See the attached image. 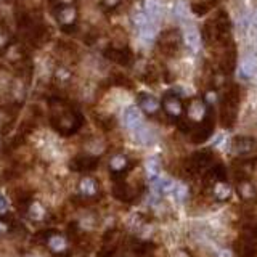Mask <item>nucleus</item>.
Listing matches in <instances>:
<instances>
[{
  "label": "nucleus",
  "mask_w": 257,
  "mask_h": 257,
  "mask_svg": "<svg viewBox=\"0 0 257 257\" xmlns=\"http://www.w3.org/2000/svg\"><path fill=\"white\" fill-rule=\"evenodd\" d=\"M182 41H183L182 34H180V32L175 31V29H171V31L163 32V34L159 36L158 45H159L161 51H164V53L169 55V56H173L178 51Z\"/></svg>",
  "instance_id": "obj_1"
},
{
  "label": "nucleus",
  "mask_w": 257,
  "mask_h": 257,
  "mask_svg": "<svg viewBox=\"0 0 257 257\" xmlns=\"http://www.w3.org/2000/svg\"><path fill=\"white\" fill-rule=\"evenodd\" d=\"M161 105H163L167 116H171L173 121L182 119V116L185 113V106H183L182 98H180V95L173 93V92H167L163 96V103H161Z\"/></svg>",
  "instance_id": "obj_2"
},
{
  "label": "nucleus",
  "mask_w": 257,
  "mask_h": 257,
  "mask_svg": "<svg viewBox=\"0 0 257 257\" xmlns=\"http://www.w3.org/2000/svg\"><path fill=\"white\" fill-rule=\"evenodd\" d=\"M105 56L108 60L114 61L116 64H121V66H128L132 63V51L128 50L127 47H109L105 50Z\"/></svg>",
  "instance_id": "obj_3"
},
{
  "label": "nucleus",
  "mask_w": 257,
  "mask_h": 257,
  "mask_svg": "<svg viewBox=\"0 0 257 257\" xmlns=\"http://www.w3.org/2000/svg\"><path fill=\"white\" fill-rule=\"evenodd\" d=\"M56 18H58V21L63 24V28H66V31H68V28H71L76 21V8L69 3L58 5Z\"/></svg>",
  "instance_id": "obj_4"
},
{
  "label": "nucleus",
  "mask_w": 257,
  "mask_h": 257,
  "mask_svg": "<svg viewBox=\"0 0 257 257\" xmlns=\"http://www.w3.org/2000/svg\"><path fill=\"white\" fill-rule=\"evenodd\" d=\"M138 106H140V109L145 114L153 116V114H156L159 111L161 103L156 98H154L153 95H150V93H141L138 96Z\"/></svg>",
  "instance_id": "obj_5"
},
{
  "label": "nucleus",
  "mask_w": 257,
  "mask_h": 257,
  "mask_svg": "<svg viewBox=\"0 0 257 257\" xmlns=\"http://www.w3.org/2000/svg\"><path fill=\"white\" fill-rule=\"evenodd\" d=\"M235 66H236V47L231 43L228 47H225V55L220 60V68L223 73L230 74L235 71Z\"/></svg>",
  "instance_id": "obj_6"
},
{
  "label": "nucleus",
  "mask_w": 257,
  "mask_h": 257,
  "mask_svg": "<svg viewBox=\"0 0 257 257\" xmlns=\"http://www.w3.org/2000/svg\"><path fill=\"white\" fill-rule=\"evenodd\" d=\"M124 122L128 128L132 130H137L138 127H141V111L135 106H128L124 111Z\"/></svg>",
  "instance_id": "obj_7"
},
{
  "label": "nucleus",
  "mask_w": 257,
  "mask_h": 257,
  "mask_svg": "<svg viewBox=\"0 0 257 257\" xmlns=\"http://www.w3.org/2000/svg\"><path fill=\"white\" fill-rule=\"evenodd\" d=\"M140 32V37H141V41L146 42V43H153L154 41H156V34H158V31H156V23L154 21H146L141 28L138 29Z\"/></svg>",
  "instance_id": "obj_8"
},
{
  "label": "nucleus",
  "mask_w": 257,
  "mask_h": 257,
  "mask_svg": "<svg viewBox=\"0 0 257 257\" xmlns=\"http://www.w3.org/2000/svg\"><path fill=\"white\" fill-rule=\"evenodd\" d=\"M145 13L151 21H154V23L159 21L163 11H161V5L158 0H145Z\"/></svg>",
  "instance_id": "obj_9"
},
{
  "label": "nucleus",
  "mask_w": 257,
  "mask_h": 257,
  "mask_svg": "<svg viewBox=\"0 0 257 257\" xmlns=\"http://www.w3.org/2000/svg\"><path fill=\"white\" fill-rule=\"evenodd\" d=\"M256 73H257V63H256V60H254V58H248V60L241 64L240 76L243 77V79H251V77H253Z\"/></svg>",
  "instance_id": "obj_10"
},
{
  "label": "nucleus",
  "mask_w": 257,
  "mask_h": 257,
  "mask_svg": "<svg viewBox=\"0 0 257 257\" xmlns=\"http://www.w3.org/2000/svg\"><path fill=\"white\" fill-rule=\"evenodd\" d=\"M183 41H185V43L188 45L190 48L196 50L198 45H199V41H201V37H199L198 31L195 28H188L185 31V34H183Z\"/></svg>",
  "instance_id": "obj_11"
},
{
  "label": "nucleus",
  "mask_w": 257,
  "mask_h": 257,
  "mask_svg": "<svg viewBox=\"0 0 257 257\" xmlns=\"http://www.w3.org/2000/svg\"><path fill=\"white\" fill-rule=\"evenodd\" d=\"M95 166H96V161L93 158H77L73 163V167L77 171H88V169H93Z\"/></svg>",
  "instance_id": "obj_12"
},
{
  "label": "nucleus",
  "mask_w": 257,
  "mask_h": 257,
  "mask_svg": "<svg viewBox=\"0 0 257 257\" xmlns=\"http://www.w3.org/2000/svg\"><path fill=\"white\" fill-rule=\"evenodd\" d=\"M203 41L206 43H212L217 41V34H215V28H214V23H206L204 28H203Z\"/></svg>",
  "instance_id": "obj_13"
},
{
  "label": "nucleus",
  "mask_w": 257,
  "mask_h": 257,
  "mask_svg": "<svg viewBox=\"0 0 257 257\" xmlns=\"http://www.w3.org/2000/svg\"><path fill=\"white\" fill-rule=\"evenodd\" d=\"M172 188V182L169 178H164V177H158L154 180L153 183V190L156 193H164V191H169Z\"/></svg>",
  "instance_id": "obj_14"
},
{
  "label": "nucleus",
  "mask_w": 257,
  "mask_h": 257,
  "mask_svg": "<svg viewBox=\"0 0 257 257\" xmlns=\"http://www.w3.org/2000/svg\"><path fill=\"white\" fill-rule=\"evenodd\" d=\"M135 132V137H137V140L140 141V143H143V145H148V143H151V132L148 130V128H145L143 126L138 127L137 130H133Z\"/></svg>",
  "instance_id": "obj_15"
},
{
  "label": "nucleus",
  "mask_w": 257,
  "mask_h": 257,
  "mask_svg": "<svg viewBox=\"0 0 257 257\" xmlns=\"http://www.w3.org/2000/svg\"><path fill=\"white\" fill-rule=\"evenodd\" d=\"M48 246L51 248V251H55V253H61V251L66 249V240L61 236H53L48 240Z\"/></svg>",
  "instance_id": "obj_16"
},
{
  "label": "nucleus",
  "mask_w": 257,
  "mask_h": 257,
  "mask_svg": "<svg viewBox=\"0 0 257 257\" xmlns=\"http://www.w3.org/2000/svg\"><path fill=\"white\" fill-rule=\"evenodd\" d=\"M233 146L236 148V151H248L253 146V140L246 137H238L236 140H233Z\"/></svg>",
  "instance_id": "obj_17"
},
{
  "label": "nucleus",
  "mask_w": 257,
  "mask_h": 257,
  "mask_svg": "<svg viewBox=\"0 0 257 257\" xmlns=\"http://www.w3.org/2000/svg\"><path fill=\"white\" fill-rule=\"evenodd\" d=\"M81 191L84 195H93L96 191V183L93 178H84L81 182Z\"/></svg>",
  "instance_id": "obj_18"
},
{
  "label": "nucleus",
  "mask_w": 257,
  "mask_h": 257,
  "mask_svg": "<svg viewBox=\"0 0 257 257\" xmlns=\"http://www.w3.org/2000/svg\"><path fill=\"white\" fill-rule=\"evenodd\" d=\"M109 166H111V169L114 172H121V171H124L127 167V159H126V156H121V154H119V156H114L111 159Z\"/></svg>",
  "instance_id": "obj_19"
},
{
  "label": "nucleus",
  "mask_w": 257,
  "mask_h": 257,
  "mask_svg": "<svg viewBox=\"0 0 257 257\" xmlns=\"http://www.w3.org/2000/svg\"><path fill=\"white\" fill-rule=\"evenodd\" d=\"M146 172H148V175L150 177H156L158 173H159V163L156 159H150L146 163Z\"/></svg>",
  "instance_id": "obj_20"
},
{
  "label": "nucleus",
  "mask_w": 257,
  "mask_h": 257,
  "mask_svg": "<svg viewBox=\"0 0 257 257\" xmlns=\"http://www.w3.org/2000/svg\"><path fill=\"white\" fill-rule=\"evenodd\" d=\"M191 11L195 13L196 16H204L206 13L209 11V5L208 3H195L191 6Z\"/></svg>",
  "instance_id": "obj_21"
},
{
  "label": "nucleus",
  "mask_w": 257,
  "mask_h": 257,
  "mask_svg": "<svg viewBox=\"0 0 257 257\" xmlns=\"http://www.w3.org/2000/svg\"><path fill=\"white\" fill-rule=\"evenodd\" d=\"M230 188L227 185H217V188H215V195H217V198L218 199H225V198H228L230 196Z\"/></svg>",
  "instance_id": "obj_22"
},
{
  "label": "nucleus",
  "mask_w": 257,
  "mask_h": 257,
  "mask_svg": "<svg viewBox=\"0 0 257 257\" xmlns=\"http://www.w3.org/2000/svg\"><path fill=\"white\" fill-rule=\"evenodd\" d=\"M29 214L32 218H41L43 215V209L39 204H32L31 209H29Z\"/></svg>",
  "instance_id": "obj_23"
},
{
  "label": "nucleus",
  "mask_w": 257,
  "mask_h": 257,
  "mask_svg": "<svg viewBox=\"0 0 257 257\" xmlns=\"http://www.w3.org/2000/svg\"><path fill=\"white\" fill-rule=\"evenodd\" d=\"M173 195H175V198L178 199V201H183L185 196H186V188L182 185H178V186L173 188Z\"/></svg>",
  "instance_id": "obj_24"
},
{
  "label": "nucleus",
  "mask_w": 257,
  "mask_h": 257,
  "mask_svg": "<svg viewBox=\"0 0 257 257\" xmlns=\"http://www.w3.org/2000/svg\"><path fill=\"white\" fill-rule=\"evenodd\" d=\"M119 3H121V0H103V5H105L108 10L116 8V6H118Z\"/></svg>",
  "instance_id": "obj_25"
},
{
  "label": "nucleus",
  "mask_w": 257,
  "mask_h": 257,
  "mask_svg": "<svg viewBox=\"0 0 257 257\" xmlns=\"http://www.w3.org/2000/svg\"><path fill=\"white\" fill-rule=\"evenodd\" d=\"M175 13H177V16H180V18L185 16V8H182V3H178L175 6Z\"/></svg>",
  "instance_id": "obj_26"
},
{
  "label": "nucleus",
  "mask_w": 257,
  "mask_h": 257,
  "mask_svg": "<svg viewBox=\"0 0 257 257\" xmlns=\"http://www.w3.org/2000/svg\"><path fill=\"white\" fill-rule=\"evenodd\" d=\"M253 24H254L256 28H257V11H256L254 15H253Z\"/></svg>",
  "instance_id": "obj_27"
},
{
  "label": "nucleus",
  "mask_w": 257,
  "mask_h": 257,
  "mask_svg": "<svg viewBox=\"0 0 257 257\" xmlns=\"http://www.w3.org/2000/svg\"><path fill=\"white\" fill-rule=\"evenodd\" d=\"M0 209H5V199L0 196Z\"/></svg>",
  "instance_id": "obj_28"
},
{
  "label": "nucleus",
  "mask_w": 257,
  "mask_h": 257,
  "mask_svg": "<svg viewBox=\"0 0 257 257\" xmlns=\"http://www.w3.org/2000/svg\"><path fill=\"white\" fill-rule=\"evenodd\" d=\"M5 230H6V225L3 222H0V233H2V231H5Z\"/></svg>",
  "instance_id": "obj_29"
}]
</instances>
